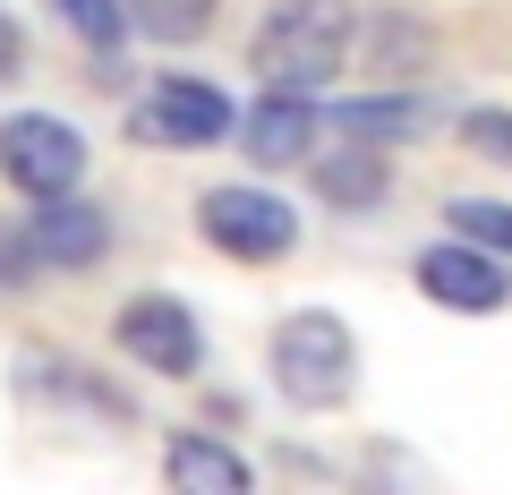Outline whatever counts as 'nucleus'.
Instances as JSON below:
<instances>
[{"label":"nucleus","instance_id":"nucleus-14","mask_svg":"<svg viewBox=\"0 0 512 495\" xmlns=\"http://www.w3.org/2000/svg\"><path fill=\"white\" fill-rule=\"evenodd\" d=\"M214 9L222 0H128V26L154 35V43H197L214 26Z\"/></svg>","mask_w":512,"mask_h":495},{"label":"nucleus","instance_id":"nucleus-12","mask_svg":"<svg viewBox=\"0 0 512 495\" xmlns=\"http://www.w3.org/2000/svg\"><path fill=\"white\" fill-rule=\"evenodd\" d=\"M163 470H171L180 495H248V461H239L231 444H214V436H180Z\"/></svg>","mask_w":512,"mask_h":495},{"label":"nucleus","instance_id":"nucleus-9","mask_svg":"<svg viewBox=\"0 0 512 495\" xmlns=\"http://www.w3.org/2000/svg\"><path fill=\"white\" fill-rule=\"evenodd\" d=\"M26 248H35V265H94L111 248V222L94 214V205H69V197H43V214L26 222Z\"/></svg>","mask_w":512,"mask_h":495},{"label":"nucleus","instance_id":"nucleus-8","mask_svg":"<svg viewBox=\"0 0 512 495\" xmlns=\"http://www.w3.org/2000/svg\"><path fill=\"white\" fill-rule=\"evenodd\" d=\"M350 52L376 86H410L427 69V26L402 18V9H376V18H350Z\"/></svg>","mask_w":512,"mask_h":495},{"label":"nucleus","instance_id":"nucleus-15","mask_svg":"<svg viewBox=\"0 0 512 495\" xmlns=\"http://www.w3.org/2000/svg\"><path fill=\"white\" fill-rule=\"evenodd\" d=\"M444 222H453L470 248H495V257H512V205H495V197H461Z\"/></svg>","mask_w":512,"mask_h":495},{"label":"nucleus","instance_id":"nucleus-13","mask_svg":"<svg viewBox=\"0 0 512 495\" xmlns=\"http://www.w3.org/2000/svg\"><path fill=\"white\" fill-rule=\"evenodd\" d=\"M308 163H316V188L333 205H376L384 197V146H367V137H350L342 154H308Z\"/></svg>","mask_w":512,"mask_h":495},{"label":"nucleus","instance_id":"nucleus-7","mask_svg":"<svg viewBox=\"0 0 512 495\" xmlns=\"http://www.w3.org/2000/svg\"><path fill=\"white\" fill-rule=\"evenodd\" d=\"M419 291L436 299V308H461V316H495L512 299L504 265H495V248H470V239H453V248H427L419 257Z\"/></svg>","mask_w":512,"mask_h":495},{"label":"nucleus","instance_id":"nucleus-1","mask_svg":"<svg viewBox=\"0 0 512 495\" xmlns=\"http://www.w3.org/2000/svg\"><path fill=\"white\" fill-rule=\"evenodd\" d=\"M350 0H274L265 9V26H256L248 43V69L265 94H316L342 77L350 60Z\"/></svg>","mask_w":512,"mask_h":495},{"label":"nucleus","instance_id":"nucleus-10","mask_svg":"<svg viewBox=\"0 0 512 495\" xmlns=\"http://www.w3.org/2000/svg\"><path fill=\"white\" fill-rule=\"evenodd\" d=\"M248 154L265 171L308 163V154H316V103H308V94H265V103L248 111Z\"/></svg>","mask_w":512,"mask_h":495},{"label":"nucleus","instance_id":"nucleus-4","mask_svg":"<svg viewBox=\"0 0 512 495\" xmlns=\"http://www.w3.org/2000/svg\"><path fill=\"white\" fill-rule=\"evenodd\" d=\"M197 222H205V239H214L222 257H248V265H274V257L299 248V214L274 188H205Z\"/></svg>","mask_w":512,"mask_h":495},{"label":"nucleus","instance_id":"nucleus-6","mask_svg":"<svg viewBox=\"0 0 512 495\" xmlns=\"http://www.w3.org/2000/svg\"><path fill=\"white\" fill-rule=\"evenodd\" d=\"M111 333H120V350L137 367H154V376H197V359H205V333H197V316H188L180 299H128Z\"/></svg>","mask_w":512,"mask_h":495},{"label":"nucleus","instance_id":"nucleus-18","mask_svg":"<svg viewBox=\"0 0 512 495\" xmlns=\"http://www.w3.org/2000/svg\"><path fill=\"white\" fill-rule=\"evenodd\" d=\"M18 60H26V43H18V18H0V77H18Z\"/></svg>","mask_w":512,"mask_h":495},{"label":"nucleus","instance_id":"nucleus-16","mask_svg":"<svg viewBox=\"0 0 512 495\" xmlns=\"http://www.w3.org/2000/svg\"><path fill=\"white\" fill-rule=\"evenodd\" d=\"M60 9H69V26L94 43V52H111V43H120V18H111V0H60Z\"/></svg>","mask_w":512,"mask_h":495},{"label":"nucleus","instance_id":"nucleus-17","mask_svg":"<svg viewBox=\"0 0 512 495\" xmlns=\"http://www.w3.org/2000/svg\"><path fill=\"white\" fill-rule=\"evenodd\" d=\"M461 137H470L478 154H495V163H512V111H470Z\"/></svg>","mask_w":512,"mask_h":495},{"label":"nucleus","instance_id":"nucleus-2","mask_svg":"<svg viewBox=\"0 0 512 495\" xmlns=\"http://www.w3.org/2000/svg\"><path fill=\"white\" fill-rule=\"evenodd\" d=\"M350 376H359V342H350L342 316L308 308V316H291V325L274 333V385L291 393L299 410H333L350 393Z\"/></svg>","mask_w":512,"mask_h":495},{"label":"nucleus","instance_id":"nucleus-5","mask_svg":"<svg viewBox=\"0 0 512 495\" xmlns=\"http://www.w3.org/2000/svg\"><path fill=\"white\" fill-rule=\"evenodd\" d=\"M137 129L154 137V146H214L222 129H239V111L222 86H205V77H154V94L137 103Z\"/></svg>","mask_w":512,"mask_h":495},{"label":"nucleus","instance_id":"nucleus-11","mask_svg":"<svg viewBox=\"0 0 512 495\" xmlns=\"http://www.w3.org/2000/svg\"><path fill=\"white\" fill-rule=\"evenodd\" d=\"M333 129L367 137V146H393V137H419L427 129V103L410 86H384V94H359V103H333Z\"/></svg>","mask_w":512,"mask_h":495},{"label":"nucleus","instance_id":"nucleus-3","mask_svg":"<svg viewBox=\"0 0 512 495\" xmlns=\"http://www.w3.org/2000/svg\"><path fill=\"white\" fill-rule=\"evenodd\" d=\"M0 180L18 188V197H69L77 180H86V137L69 129V120H52V111H18L9 129H0Z\"/></svg>","mask_w":512,"mask_h":495}]
</instances>
